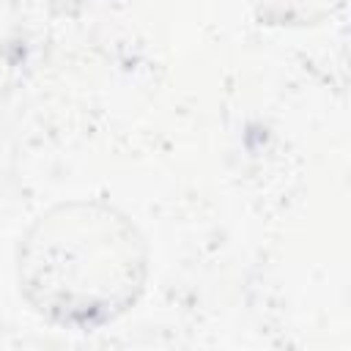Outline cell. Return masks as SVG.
Returning <instances> with one entry per match:
<instances>
[{
	"label": "cell",
	"instance_id": "obj_1",
	"mask_svg": "<svg viewBox=\"0 0 351 351\" xmlns=\"http://www.w3.org/2000/svg\"><path fill=\"white\" fill-rule=\"evenodd\" d=\"M25 302L58 326L96 329L121 318L148 280V247L137 225L99 200L49 208L16 255Z\"/></svg>",
	"mask_w": 351,
	"mask_h": 351
},
{
	"label": "cell",
	"instance_id": "obj_2",
	"mask_svg": "<svg viewBox=\"0 0 351 351\" xmlns=\"http://www.w3.org/2000/svg\"><path fill=\"white\" fill-rule=\"evenodd\" d=\"M346 0H252V8L261 22L282 27L318 25L335 14Z\"/></svg>",
	"mask_w": 351,
	"mask_h": 351
}]
</instances>
